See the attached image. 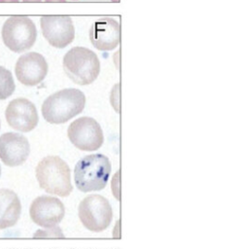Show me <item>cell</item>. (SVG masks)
Wrapping results in <instances>:
<instances>
[{
	"label": "cell",
	"instance_id": "obj_1",
	"mask_svg": "<svg viewBox=\"0 0 234 249\" xmlns=\"http://www.w3.org/2000/svg\"><path fill=\"white\" fill-rule=\"evenodd\" d=\"M85 106V95L78 89H63L48 96L42 104L43 118L50 124L67 123L81 114Z\"/></svg>",
	"mask_w": 234,
	"mask_h": 249
},
{
	"label": "cell",
	"instance_id": "obj_2",
	"mask_svg": "<svg viewBox=\"0 0 234 249\" xmlns=\"http://www.w3.org/2000/svg\"><path fill=\"white\" fill-rule=\"evenodd\" d=\"M112 170L109 158L103 154H91L82 158L74 168V181L83 193L103 190Z\"/></svg>",
	"mask_w": 234,
	"mask_h": 249
},
{
	"label": "cell",
	"instance_id": "obj_3",
	"mask_svg": "<svg viewBox=\"0 0 234 249\" xmlns=\"http://www.w3.org/2000/svg\"><path fill=\"white\" fill-rule=\"evenodd\" d=\"M35 174L40 188L50 195L65 197L73 191L70 167L58 156L43 158L36 166Z\"/></svg>",
	"mask_w": 234,
	"mask_h": 249
},
{
	"label": "cell",
	"instance_id": "obj_4",
	"mask_svg": "<svg viewBox=\"0 0 234 249\" xmlns=\"http://www.w3.org/2000/svg\"><path fill=\"white\" fill-rule=\"evenodd\" d=\"M63 69L75 84L86 86L97 79L100 73V61L91 50L74 47L63 57Z\"/></svg>",
	"mask_w": 234,
	"mask_h": 249
},
{
	"label": "cell",
	"instance_id": "obj_5",
	"mask_svg": "<svg viewBox=\"0 0 234 249\" xmlns=\"http://www.w3.org/2000/svg\"><path fill=\"white\" fill-rule=\"evenodd\" d=\"M78 216L86 230L100 232L110 226L113 220V209L105 196L89 195L80 202Z\"/></svg>",
	"mask_w": 234,
	"mask_h": 249
},
{
	"label": "cell",
	"instance_id": "obj_6",
	"mask_svg": "<svg viewBox=\"0 0 234 249\" xmlns=\"http://www.w3.org/2000/svg\"><path fill=\"white\" fill-rule=\"evenodd\" d=\"M1 34L6 47L12 52L22 53L34 45L37 38V29L30 18L14 16L6 19Z\"/></svg>",
	"mask_w": 234,
	"mask_h": 249
},
{
	"label": "cell",
	"instance_id": "obj_7",
	"mask_svg": "<svg viewBox=\"0 0 234 249\" xmlns=\"http://www.w3.org/2000/svg\"><path fill=\"white\" fill-rule=\"evenodd\" d=\"M70 142L79 150L93 152L104 143V133L99 123L90 117H81L73 121L67 129Z\"/></svg>",
	"mask_w": 234,
	"mask_h": 249
},
{
	"label": "cell",
	"instance_id": "obj_8",
	"mask_svg": "<svg viewBox=\"0 0 234 249\" xmlns=\"http://www.w3.org/2000/svg\"><path fill=\"white\" fill-rule=\"evenodd\" d=\"M65 215L63 202L51 196H40L30 204L29 216L34 224L42 228L57 226Z\"/></svg>",
	"mask_w": 234,
	"mask_h": 249
},
{
	"label": "cell",
	"instance_id": "obj_9",
	"mask_svg": "<svg viewBox=\"0 0 234 249\" xmlns=\"http://www.w3.org/2000/svg\"><path fill=\"white\" fill-rule=\"evenodd\" d=\"M5 118L12 128L20 132L33 130L39 123L36 106L24 97L15 98L9 102L5 110Z\"/></svg>",
	"mask_w": 234,
	"mask_h": 249
},
{
	"label": "cell",
	"instance_id": "obj_10",
	"mask_svg": "<svg viewBox=\"0 0 234 249\" xmlns=\"http://www.w3.org/2000/svg\"><path fill=\"white\" fill-rule=\"evenodd\" d=\"M40 23L44 37L54 48L63 49L75 38V27L70 17L44 16Z\"/></svg>",
	"mask_w": 234,
	"mask_h": 249
},
{
	"label": "cell",
	"instance_id": "obj_11",
	"mask_svg": "<svg viewBox=\"0 0 234 249\" xmlns=\"http://www.w3.org/2000/svg\"><path fill=\"white\" fill-rule=\"evenodd\" d=\"M49 66L46 58L39 53L30 52L18 57L15 66V73L18 82L27 87L37 86L44 81Z\"/></svg>",
	"mask_w": 234,
	"mask_h": 249
},
{
	"label": "cell",
	"instance_id": "obj_12",
	"mask_svg": "<svg viewBox=\"0 0 234 249\" xmlns=\"http://www.w3.org/2000/svg\"><path fill=\"white\" fill-rule=\"evenodd\" d=\"M30 155L28 139L17 132H5L0 136V160L9 167L23 164Z\"/></svg>",
	"mask_w": 234,
	"mask_h": 249
},
{
	"label": "cell",
	"instance_id": "obj_13",
	"mask_svg": "<svg viewBox=\"0 0 234 249\" xmlns=\"http://www.w3.org/2000/svg\"><path fill=\"white\" fill-rule=\"evenodd\" d=\"M119 24L113 18H101L90 27L89 39L99 51H112L119 44Z\"/></svg>",
	"mask_w": 234,
	"mask_h": 249
},
{
	"label": "cell",
	"instance_id": "obj_14",
	"mask_svg": "<svg viewBox=\"0 0 234 249\" xmlns=\"http://www.w3.org/2000/svg\"><path fill=\"white\" fill-rule=\"evenodd\" d=\"M21 214L18 196L10 189H0V230L14 227Z\"/></svg>",
	"mask_w": 234,
	"mask_h": 249
},
{
	"label": "cell",
	"instance_id": "obj_15",
	"mask_svg": "<svg viewBox=\"0 0 234 249\" xmlns=\"http://www.w3.org/2000/svg\"><path fill=\"white\" fill-rule=\"evenodd\" d=\"M16 89L15 81L10 70L0 66V100L10 97Z\"/></svg>",
	"mask_w": 234,
	"mask_h": 249
},
{
	"label": "cell",
	"instance_id": "obj_16",
	"mask_svg": "<svg viewBox=\"0 0 234 249\" xmlns=\"http://www.w3.org/2000/svg\"><path fill=\"white\" fill-rule=\"evenodd\" d=\"M34 238H64V234L58 226L39 230L33 234Z\"/></svg>",
	"mask_w": 234,
	"mask_h": 249
},
{
	"label": "cell",
	"instance_id": "obj_17",
	"mask_svg": "<svg viewBox=\"0 0 234 249\" xmlns=\"http://www.w3.org/2000/svg\"><path fill=\"white\" fill-rule=\"evenodd\" d=\"M112 106L114 107V109L119 113V84L115 85V87L112 89L111 92V97H110Z\"/></svg>",
	"mask_w": 234,
	"mask_h": 249
},
{
	"label": "cell",
	"instance_id": "obj_18",
	"mask_svg": "<svg viewBox=\"0 0 234 249\" xmlns=\"http://www.w3.org/2000/svg\"><path fill=\"white\" fill-rule=\"evenodd\" d=\"M119 170L115 174V176L113 177L112 180V191H113V195L114 196L119 200Z\"/></svg>",
	"mask_w": 234,
	"mask_h": 249
},
{
	"label": "cell",
	"instance_id": "obj_19",
	"mask_svg": "<svg viewBox=\"0 0 234 249\" xmlns=\"http://www.w3.org/2000/svg\"><path fill=\"white\" fill-rule=\"evenodd\" d=\"M66 0H45V2H65Z\"/></svg>",
	"mask_w": 234,
	"mask_h": 249
},
{
	"label": "cell",
	"instance_id": "obj_20",
	"mask_svg": "<svg viewBox=\"0 0 234 249\" xmlns=\"http://www.w3.org/2000/svg\"><path fill=\"white\" fill-rule=\"evenodd\" d=\"M19 0H0V3L1 2H14V3H17Z\"/></svg>",
	"mask_w": 234,
	"mask_h": 249
},
{
	"label": "cell",
	"instance_id": "obj_21",
	"mask_svg": "<svg viewBox=\"0 0 234 249\" xmlns=\"http://www.w3.org/2000/svg\"><path fill=\"white\" fill-rule=\"evenodd\" d=\"M23 2H41L42 0H22Z\"/></svg>",
	"mask_w": 234,
	"mask_h": 249
},
{
	"label": "cell",
	"instance_id": "obj_22",
	"mask_svg": "<svg viewBox=\"0 0 234 249\" xmlns=\"http://www.w3.org/2000/svg\"><path fill=\"white\" fill-rule=\"evenodd\" d=\"M112 2H117H117H119V0H112Z\"/></svg>",
	"mask_w": 234,
	"mask_h": 249
},
{
	"label": "cell",
	"instance_id": "obj_23",
	"mask_svg": "<svg viewBox=\"0 0 234 249\" xmlns=\"http://www.w3.org/2000/svg\"><path fill=\"white\" fill-rule=\"evenodd\" d=\"M0 176H1V165H0Z\"/></svg>",
	"mask_w": 234,
	"mask_h": 249
},
{
	"label": "cell",
	"instance_id": "obj_24",
	"mask_svg": "<svg viewBox=\"0 0 234 249\" xmlns=\"http://www.w3.org/2000/svg\"><path fill=\"white\" fill-rule=\"evenodd\" d=\"M0 128H1V121H0Z\"/></svg>",
	"mask_w": 234,
	"mask_h": 249
}]
</instances>
